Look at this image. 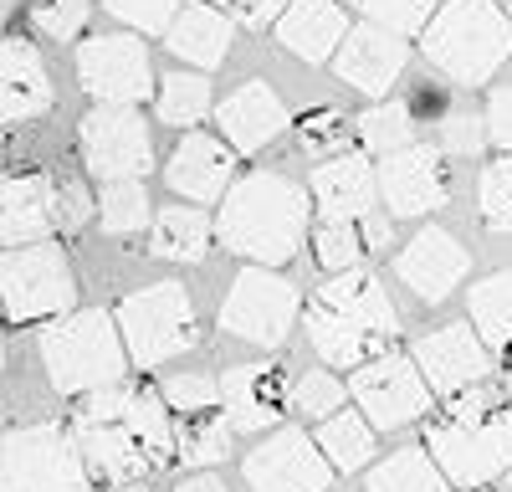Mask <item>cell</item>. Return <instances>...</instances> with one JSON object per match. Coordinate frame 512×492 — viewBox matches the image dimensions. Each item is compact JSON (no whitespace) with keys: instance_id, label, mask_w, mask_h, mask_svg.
Instances as JSON below:
<instances>
[{"instance_id":"7","label":"cell","mask_w":512,"mask_h":492,"mask_svg":"<svg viewBox=\"0 0 512 492\" xmlns=\"http://www.w3.org/2000/svg\"><path fill=\"white\" fill-rule=\"evenodd\" d=\"M93 482L72 426L36 421L0 436V492H93Z\"/></svg>"},{"instance_id":"32","label":"cell","mask_w":512,"mask_h":492,"mask_svg":"<svg viewBox=\"0 0 512 492\" xmlns=\"http://www.w3.org/2000/svg\"><path fill=\"white\" fill-rule=\"evenodd\" d=\"M98 221L108 236H139L144 226H154V205L144 180H108L98 195Z\"/></svg>"},{"instance_id":"40","label":"cell","mask_w":512,"mask_h":492,"mask_svg":"<svg viewBox=\"0 0 512 492\" xmlns=\"http://www.w3.org/2000/svg\"><path fill=\"white\" fill-rule=\"evenodd\" d=\"M164 400H169V410H180V416H200V410L221 405V380L205 375V369H180V375L164 380Z\"/></svg>"},{"instance_id":"28","label":"cell","mask_w":512,"mask_h":492,"mask_svg":"<svg viewBox=\"0 0 512 492\" xmlns=\"http://www.w3.org/2000/svg\"><path fill=\"white\" fill-rule=\"evenodd\" d=\"M318 446L333 472H359L364 462H374V421L364 410H333L328 421H318Z\"/></svg>"},{"instance_id":"12","label":"cell","mask_w":512,"mask_h":492,"mask_svg":"<svg viewBox=\"0 0 512 492\" xmlns=\"http://www.w3.org/2000/svg\"><path fill=\"white\" fill-rule=\"evenodd\" d=\"M82 164L98 180H139L154 170V139L134 103H98L77 129Z\"/></svg>"},{"instance_id":"51","label":"cell","mask_w":512,"mask_h":492,"mask_svg":"<svg viewBox=\"0 0 512 492\" xmlns=\"http://www.w3.org/2000/svg\"><path fill=\"white\" fill-rule=\"evenodd\" d=\"M502 492H512V467H507V472H502Z\"/></svg>"},{"instance_id":"48","label":"cell","mask_w":512,"mask_h":492,"mask_svg":"<svg viewBox=\"0 0 512 492\" xmlns=\"http://www.w3.org/2000/svg\"><path fill=\"white\" fill-rule=\"evenodd\" d=\"M175 492H226V482H221L216 472H195V477H185Z\"/></svg>"},{"instance_id":"49","label":"cell","mask_w":512,"mask_h":492,"mask_svg":"<svg viewBox=\"0 0 512 492\" xmlns=\"http://www.w3.org/2000/svg\"><path fill=\"white\" fill-rule=\"evenodd\" d=\"M16 6H21V0H0V26L11 21V11H16Z\"/></svg>"},{"instance_id":"50","label":"cell","mask_w":512,"mask_h":492,"mask_svg":"<svg viewBox=\"0 0 512 492\" xmlns=\"http://www.w3.org/2000/svg\"><path fill=\"white\" fill-rule=\"evenodd\" d=\"M502 395H507V405H512V369H507V385H502Z\"/></svg>"},{"instance_id":"37","label":"cell","mask_w":512,"mask_h":492,"mask_svg":"<svg viewBox=\"0 0 512 492\" xmlns=\"http://www.w3.org/2000/svg\"><path fill=\"white\" fill-rule=\"evenodd\" d=\"M297 149L308 159H333L349 149V118L338 108H308L297 118Z\"/></svg>"},{"instance_id":"30","label":"cell","mask_w":512,"mask_h":492,"mask_svg":"<svg viewBox=\"0 0 512 492\" xmlns=\"http://www.w3.org/2000/svg\"><path fill=\"white\" fill-rule=\"evenodd\" d=\"M466 308H472L477 334H482L492 349H512V267L482 277V282L472 287V298H466Z\"/></svg>"},{"instance_id":"31","label":"cell","mask_w":512,"mask_h":492,"mask_svg":"<svg viewBox=\"0 0 512 492\" xmlns=\"http://www.w3.org/2000/svg\"><path fill=\"white\" fill-rule=\"evenodd\" d=\"M354 129H359L364 149H374V154H395V149L415 144V134H420V113H415V103H405V98H384V103H374V108L359 113Z\"/></svg>"},{"instance_id":"4","label":"cell","mask_w":512,"mask_h":492,"mask_svg":"<svg viewBox=\"0 0 512 492\" xmlns=\"http://www.w3.org/2000/svg\"><path fill=\"white\" fill-rule=\"evenodd\" d=\"M425 451L441 462L451 487H492L512 467V405L492 400L482 385L451 395L436 421H425Z\"/></svg>"},{"instance_id":"25","label":"cell","mask_w":512,"mask_h":492,"mask_svg":"<svg viewBox=\"0 0 512 492\" xmlns=\"http://www.w3.org/2000/svg\"><path fill=\"white\" fill-rule=\"evenodd\" d=\"M349 36V11L338 0H292L277 16V41L303 62H333Z\"/></svg>"},{"instance_id":"2","label":"cell","mask_w":512,"mask_h":492,"mask_svg":"<svg viewBox=\"0 0 512 492\" xmlns=\"http://www.w3.org/2000/svg\"><path fill=\"white\" fill-rule=\"evenodd\" d=\"M400 339V313L384 282L364 267L333 272L308 303V344L328 369H359Z\"/></svg>"},{"instance_id":"17","label":"cell","mask_w":512,"mask_h":492,"mask_svg":"<svg viewBox=\"0 0 512 492\" xmlns=\"http://www.w3.org/2000/svg\"><path fill=\"white\" fill-rule=\"evenodd\" d=\"M395 272H400V282L410 287L420 303L436 308V303H446L456 287L466 282V272H472V257H466V246H461L451 231L425 226V231H415V236L405 241V252L395 257Z\"/></svg>"},{"instance_id":"26","label":"cell","mask_w":512,"mask_h":492,"mask_svg":"<svg viewBox=\"0 0 512 492\" xmlns=\"http://www.w3.org/2000/svg\"><path fill=\"white\" fill-rule=\"evenodd\" d=\"M164 47L175 52L185 67H200V72H210V67H221L226 62V52H231V16L216 6V0H185L180 6V16L169 21V31H164Z\"/></svg>"},{"instance_id":"10","label":"cell","mask_w":512,"mask_h":492,"mask_svg":"<svg viewBox=\"0 0 512 492\" xmlns=\"http://www.w3.org/2000/svg\"><path fill=\"white\" fill-rule=\"evenodd\" d=\"M297 313H303V303H297V287H292L282 272L251 262V267L236 272L231 293H226V303H221V328H226L231 339L277 349V344L292 334Z\"/></svg>"},{"instance_id":"42","label":"cell","mask_w":512,"mask_h":492,"mask_svg":"<svg viewBox=\"0 0 512 492\" xmlns=\"http://www.w3.org/2000/svg\"><path fill=\"white\" fill-rule=\"evenodd\" d=\"M52 205H57V231L62 236L82 231L98 216V200L88 195V185H82L77 175H67V170H52Z\"/></svg>"},{"instance_id":"13","label":"cell","mask_w":512,"mask_h":492,"mask_svg":"<svg viewBox=\"0 0 512 492\" xmlns=\"http://www.w3.org/2000/svg\"><path fill=\"white\" fill-rule=\"evenodd\" d=\"M77 82H82V93H88L93 103H144L149 88H154V67H149V52H144V36L113 31V36L82 41Z\"/></svg>"},{"instance_id":"9","label":"cell","mask_w":512,"mask_h":492,"mask_svg":"<svg viewBox=\"0 0 512 492\" xmlns=\"http://www.w3.org/2000/svg\"><path fill=\"white\" fill-rule=\"evenodd\" d=\"M113 318L128 344V359L139 369H159L200 344V318H195L185 282H149L139 293H128Z\"/></svg>"},{"instance_id":"1","label":"cell","mask_w":512,"mask_h":492,"mask_svg":"<svg viewBox=\"0 0 512 492\" xmlns=\"http://www.w3.org/2000/svg\"><path fill=\"white\" fill-rule=\"evenodd\" d=\"M72 436L88 457V472L103 487H139L144 477L180 462V426L164 390L149 385H108L82 395L72 410Z\"/></svg>"},{"instance_id":"15","label":"cell","mask_w":512,"mask_h":492,"mask_svg":"<svg viewBox=\"0 0 512 492\" xmlns=\"http://www.w3.org/2000/svg\"><path fill=\"white\" fill-rule=\"evenodd\" d=\"M379 200L390 205V216H436L451 200L446 180V149L436 144H405L384 154L379 164Z\"/></svg>"},{"instance_id":"38","label":"cell","mask_w":512,"mask_h":492,"mask_svg":"<svg viewBox=\"0 0 512 492\" xmlns=\"http://www.w3.org/2000/svg\"><path fill=\"white\" fill-rule=\"evenodd\" d=\"M477 200H482V221H487V231L512 236V154L492 159L487 170H482V190H477Z\"/></svg>"},{"instance_id":"6","label":"cell","mask_w":512,"mask_h":492,"mask_svg":"<svg viewBox=\"0 0 512 492\" xmlns=\"http://www.w3.org/2000/svg\"><path fill=\"white\" fill-rule=\"evenodd\" d=\"M41 364L57 395L82 400L93 390H108L128 375V344L118 334V318L103 308H72L67 318H52L41 334Z\"/></svg>"},{"instance_id":"33","label":"cell","mask_w":512,"mask_h":492,"mask_svg":"<svg viewBox=\"0 0 512 492\" xmlns=\"http://www.w3.org/2000/svg\"><path fill=\"white\" fill-rule=\"evenodd\" d=\"M154 108L164 123H175V129H195V123L210 113V82L205 72H169L159 82V93H154Z\"/></svg>"},{"instance_id":"24","label":"cell","mask_w":512,"mask_h":492,"mask_svg":"<svg viewBox=\"0 0 512 492\" xmlns=\"http://www.w3.org/2000/svg\"><path fill=\"white\" fill-rule=\"evenodd\" d=\"M52 108V77L31 41L0 36V129L6 123H31Z\"/></svg>"},{"instance_id":"23","label":"cell","mask_w":512,"mask_h":492,"mask_svg":"<svg viewBox=\"0 0 512 492\" xmlns=\"http://www.w3.org/2000/svg\"><path fill=\"white\" fill-rule=\"evenodd\" d=\"M57 231L52 175L47 170H11L0 175V246L47 241Z\"/></svg>"},{"instance_id":"35","label":"cell","mask_w":512,"mask_h":492,"mask_svg":"<svg viewBox=\"0 0 512 492\" xmlns=\"http://www.w3.org/2000/svg\"><path fill=\"white\" fill-rule=\"evenodd\" d=\"M369 246H364V226L359 221H323L313 231V262L328 267V272H349V267H364Z\"/></svg>"},{"instance_id":"36","label":"cell","mask_w":512,"mask_h":492,"mask_svg":"<svg viewBox=\"0 0 512 492\" xmlns=\"http://www.w3.org/2000/svg\"><path fill=\"white\" fill-rule=\"evenodd\" d=\"M431 134H441V149L446 154H482V144H487V118L482 113H472V103H456V98H446V108L431 118Z\"/></svg>"},{"instance_id":"43","label":"cell","mask_w":512,"mask_h":492,"mask_svg":"<svg viewBox=\"0 0 512 492\" xmlns=\"http://www.w3.org/2000/svg\"><path fill=\"white\" fill-rule=\"evenodd\" d=\"M185 0H103V11L118 16L123 26H134L139 36H164L169 21L180 16Z\"/></svg>"},{"instance_id":"29","label":"cell","mask_w":512,"mask_h":492,"mask_svg":"<svg viewBox=\"0 0 512 492\" xmlns=\"http://www.w3.org/2000/svg\"><path fill=\"white\" fill-rule=\"evenodd\" d=\"M369 492H451V477L425 446H405L369 472Z\"/></svg>"},{"instance_id":"39","label":"cell","mask_w":512,"mask_h":492,"mask_svg":"<svg viewBox=\"0 0 512 492\" xmlns=\"http://www.w3.org/2000/svg\"><path fill=\"white\" fill-rule=\"evenodd\" d=\"M344 400H349V385L333 380L328 369H308V375L292 385V405H297V416H308V421H328L333 410H344Z\"/></svg>"},{"instance_id":"3","label":"cell","mask_w":512,"mask_h":492,"mask_svg":"<svg viewBox=\"0 0 512 492\" xmlns=\"http://www.w3.org/2000/svg\"><path fill=\"white\" fill-rule=\"evenodd\" d=\"M308 216H313V190L292 185L287 175L256 170V175H241L226 190L216 236H221L226 252H236L246 262L282 267V262H292L297 252H303Z\"/></svg>"},{"instance_id":"27","label":"cell","mask_w":512,"mask_h":492,"mask_svg":"<svg viewBox=\"0 0 512 492\" xmlns=\"http://www.w3.org/2000/svg\"><path fill=\"white\" fill-rule=\"evenodd\" d=\"M210 241H216V226H210V216L200 211L195 200L154 211V226H149L154 257H164V262H205Z\"/></svg>"},{"instance_id":"52","label":"cell","mask_w":512,"mask_h":492,"mask_svg":"<svg viewBox=\"0 0 512 492\" xmlns=\"http://www.w3.org/2000/svg\"><path fill=\"white\" fill-rule=\"evenodd\" d=\"M0 369H6V339H0Z\"/></svg>"},{"instance_id":"18","label":"cell","mask_w":512,"mask_h":492,"mask_svg":"<svg viewBox=\"0 0 512 492\" xmlns=\"http://www.w3.org/2000/svg\"><path fill=\"white\" fill-rule=\"evenodd\" d=\"M292 405V380L277 359L231 364L221 375V410L236 431H272Z\"/></svg>"},{"instance_id":"20","label":"cell","mask_w":512,"mask_h":492,"mask_svg":"<svg viewBox=\"0 0 512 492\" xmlns=\"http://www.w3.org/2000/svg\"><path fill=\"white\" fill-rule=\"evenodd\" d=\"M308 190H313V211L323 221H364L374 216V200H379V170L369 164V154L344 149L318 164Z\"/></svg>"},{"instance_id":"11","label":"cell","mask_w":512,"mask_h":492,"mask_svg":"<svg viewBox=\"0 0 512 492\" xmlns=\"http://www.w3.org/2000/svg\"><path fill=\"white\" fill-rule=\"evenodd\" d=\"M349 395L364 416L374 421V431H400L410 421H425L431 416V380L420 375L415 354H395L384 349L374 359H364L349 380Z\"/></svg>"},{"instance_id":"16","label":"cell","mask_w":512,"mask_h":492,"mask_svg":"<svg viewBox=\"0 0 512 492\" xmlns=\"http://www.w3.org/2000/svg\"><path fill=\"white\" fill-rule=\"evenodd\" d=\"M415 364H420V375L431 380V390L451 400V395L472 390L492 375V344L477 334L472 318L446 323V328H436V334L415 339Z\"/></svg>"},{"instance_id":"34","label":"cell","mask_w":512,"mask_h":492,"mask_svg":"<svg viewBox=\"0 0 512 492\" xmlns=\"http://www.w3.org/2000/svg\"><path fill=\"white\" fill-rule=\"evenodd\" d=\"M231 441H236V426L226 410L221 416L200 410V421H185V431H180V462L185 467H216L231 457Z\"/></svg>"},{"instance_id":"21","label":"cell","mask_w":512,"mask_h":492,"mask_svg":"<svg viewBox=\"0 0 512 492\" xmlns=\"http://www.w3.org/2000/svg\"><path fill=\"white\" fill-rule=\"evenodd\" d=\"M164 180H169L175 195H185L195 205H210L236 185V149L216 134H185L175 144V154H169V164H164Z\"/></svg>"},{"instance_id":"22","label":"cell","mask_w":512,"mask_h":492,"mask_svg":"<svg viewBox=\"0 0 512 492\" xmlns=\"http://www.w3.org/2000/svg\"><path fill=\"white\" fill-rule=\"evenodd\" d=\"M216 123L236 154H262L287 134V108L272 82H241V88L216 108Z\"/></svg>"},{"instance_id":"41","label":"cell","mask_w":512,"mask_h":492,"mask_svg":"<svg viewBox=\"0 0 512 492\" xmlns=\"http://www.w3.org/2000/svg\"><path fill=\"white\" fill-rule=\"evenodd\" d=\"M354 11H364L369 21L390 26L400 36H415L431 26V16L441 11V0H354Z\"/></svg>"},{"instance_id":"14","label":"cell","mask_w":512,"mask_h":492,"mask_svg":"<svg viewBox=\"0 0 512 492\" xmlns=\"http://www.w3.org/2000/svg\"><path fill=\"white\" fill-rule=\"evenodd\" d=\"M241 472H246L251 492H328V482H333V462L323 457L318 436L297 431V426L272 431L241 462Z\"/></svg>"},{"instance_id":"44","label":"cell","mask_w":512,"mask_h":492,"mask_svg":"<svg viewBox=\"0 0 512 492\" xmlns=\"http://www.w3.org/2000/svg\"><path fill=\"white\" fill-rule=\"evenodd\" d=\"M88 16H93L88 0H31V26L52 41H72L88 26Z\"/></svg>"},{"instance_id":"46","label":"cell","mask_w":512,"mask_h":492,"mask_svg":"<svg viewBox=\"0 0 512 492\" xmlns=\"http://www.w3.org/2000/svg\"><path fill=\"white\" fill-rule=\"evenodd\" d=\"M487 139L502 154H512V88H497L492 103H487Z\"/></svg>"},{"instance_id":"45","label":"cell","mask_w":512,"mask_h":492,"mask_svg":"<svg viewBox=\"0 0 512 492\" xmlns=\"http://www.w3.org/2000/svg\"><path fill=\"white\" fill-rule=\"evenodd\" d=\"M216 6H221L231 21L251 26V31H267V26H277V16L292 6V0H216Z\"/></svg>"},{"instance_id":"55","label":"cell","mask_w":512,"mask_h":492,"mask_svg":"<svg viewBox=\"0 0 512 492\" xmlns=\"http://www.w3.org/2000/svg\"><path fill=\"white\" fill-rule=\"evenodd\" d=\"M477 492H487V487H477Z\"/></svg>"},{"instance_id":"5","label":"cell","mask_w":512,"mask_h":492,"mask_svg":"<svg viewBox=\"0 0 512 492\" xmlns=\"http://www.w3.org/2000/svg\"><path fill=\"white\" fill-rule=\"evenodd\" d=\"M420 57L456 88H482L512 57V16L497 11V0H441L420 31Z\"/></svg>"},{"instance_id":"54","label":"cell","mask_w":512,"mask_h":492,"mask_svg":"<svg viewBox=\"0 0 512 492\" xmlns=\"http://www.w3.org/2000/svg\"><path fill=\"white\" fill-rule=\"evenodd\" d=\"M507 11H512V0H507Z\"/></svg>"},{"instance_id":"53","label":"cell","mask_w":512,"mask_h":492,"mask_svg":"<svg viewBox=\"0 0 512 492\" xmlns=\"http://www.w3.org/2000/svg\"><path fill=\"white\" fill-rule=\"evenodd\" d=\"M118 492H139V487H118Z\"/></svg>"},{"instance_id":"19","label":"cell","mask_w":512,"mask_h":492,"mask_svg":"<svg viewBox=\"0 0 512 492\" xmlns=\"http://www.w3.org/2000/svg\"><path fill=\"white\" fill-rule=\"evenodd\" d=\"M410 67V47H405V36L390 31V26H379V21H364L344 36V47L333 52V72L349 82V88L359 93H390L395 82L405 77Z\"/></svg>"},{"instance_id":"8","label":"cell","mask_w":512,"mask_h":492,"mask_svg":"<svg viewBox=\"0 0 512 492\" xmlns=\"http://www.w3.org/2000/svg\"><path fill=\"white\" fill-rule=\"evenodd\" d=\"M77 308V277L67 252L47 241L0 246V318L11 323H52Z\"/></svg>"},{"instance_id":"47","label":"cell","mask_w":512,"mask_h":492,"mask_svg":"<svg viewBox=\"0 0 512 492\" xmlns=\"http://www.w3.org/2000/svg\"><path fill=\"white\" fill-rule=\"evenodd\" d=\"M359 226H364V246H369V252H384V246H390V236H395V226L384 221V216H364Z\"/></svg>"}]
</instances>
